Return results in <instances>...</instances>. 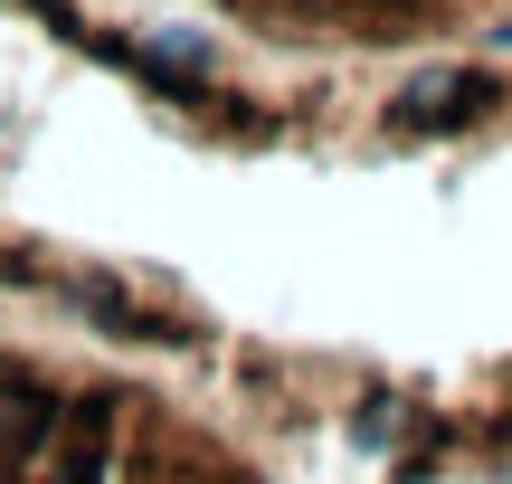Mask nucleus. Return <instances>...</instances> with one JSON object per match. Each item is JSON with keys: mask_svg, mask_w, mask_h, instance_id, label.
Masks as SVG:
<instances>
[{"mask_svg": "<svg viewBox=\"0 0 512 484\" xmlns=\"http://www.w3.org/2000/svg\"><path fill=\"white\" fill-rule=\"evenodd\" d=\"M494 114H512V86L494 67H456V57L418 67L399 95H389V133H408V143H456V133L494 124Z\"/></svg>", "mask_w": 512, "mask_h": 484, "instance_id": "f257e3e1", "label": "nucleus"}]
</instances>
